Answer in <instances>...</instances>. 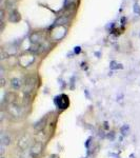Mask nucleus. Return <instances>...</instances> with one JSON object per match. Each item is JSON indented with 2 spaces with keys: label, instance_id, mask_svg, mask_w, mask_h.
<instances>
[{
  "label": "nucleus",
  "instance_id": "obj_1",
  "mask_svg": "<svg viewBox=\"0 0 140 158\" xmlns=\"http://www.w3.org/2000/svg\"><path fill=\"white\" fill-rule=\"evenodd\" d=\"M21 19V16H20L19 12L17 10H13V11L10 13L9 15V21L12 22V23H16L19 20Z\"/></svg>",
  "mask_w": 140,
  "mask_h": 158
},
{
  "label": "nucleus",
  "instance_id": "obj_2",
  "mask_svg": "<svg viewBox=\"0 0 140 158\" xmlns=\"http://www.w3.org/2000/svg\"><path fill=\"white\" fill-rule=\"evenodd\" d=\"M10 140H11V138H10L9 135L2 133V134H1V147H6V146H9L10 142H11Z\"/></svg>",
  "mask_w": 140,
  "mask_h": 158
},
{
  "label": "nucleus",
  "instance_id": "obj_3",
  "mask_svg": "<svg viewBox=\"0 0 140 158\" xmlns=\"http://www.w3.org/2000/svg\"><path fill=\"white\" fill-rule=\"evenodd\" d=\"M41 149H42V144L40 142H36V143L33 146V150H32V153L34 155H38L40 152H41Z\"/></svg>",
  "mask_w": 140,
  "mask_h": 158
},
{
  "label": "nucleus",
  "instance_id": "obj_4",
  "mask_svg": "<svg viewBox=\"0 0 140 158\" xmlns=\"http://www.w3.org/2000/svg\"><path fill=\"white\" fill-rule=\"evenodd\" d=\"M27 144H29V136L22 137V138L20 139V141H19V146L21 147V149H25V148L27 147Z\"/></svg>",
  "mask_w": 140,
  "mask_h": 158
},
{
  "label": "nucleus",
  "instance_id": "obj_5",
  "mask_svg": "<svg viewBox=\"0 0 140 158\" xmlns=\"http://www.w3.org/2000/svg\"><path fill=\"white\" fill-rule=\"evenodd\" d=\"M11 85H12V88L14 89V90H18V89L20 88V85H21V82H20L19 79L14 78V79H12Z\"/></svg>",
  "mask_w": 140,
  "mask_h": 158
},
{
  "label": "nucleus",
  "instance_id": "obj_6",
  "mask_svg": "<svg viewBox=\"0 0 140 158\" xmlns=\"http://www.w3.org/2000/svg\"><path fill=\"white\" fill-rule=\"evenodd\" d=\"M40 39H41V38H40V34H39V33H34V34L31 36V41L34 42L35 44H37V42H39Z\"/></svg>",
  "mask_w": 140,
  "mask_h": 158
},
{
  "label": "nucleus",
  "instance_id": "obj_7",
  "mask_svg": "<svg viewBox=\"0 0 140 158\" xmlns=\"http://www.w3.org/2000/svg\"><path fill=\"white\" fill-rule=\"evenodd\" d=\"M64 23H68V18H67V17H60L59 19H57L55 21L54 25H62Z\"/></svg>",
  "mask_w": 140,
  "mask_h": 158
},
{
  "label": "nucleus",
  "instance_id": "obj_8",
  "mask_svg": "<svg viewBox=\"0 0 140 158\" xmlns=\"http://www.w3.org/2000/svg\"><path fill=\"white\" fill-rule=\"evenodd\" d=\"M45 121H47V117H44V118H43V120L41 119V120H40L39 122H37V123L35 124V129H36V130H40L43 126H44Z\"/></svg>",
  "mask_w": 140,
  "mask_h": 158
},
{
  "label": "nucleus",
  "instance_id": "obj_9",
  "mask_svg": "<svg viewBox=\"0 0 140 158\" xmlns=\"http://www.w3.org/2000/svg\"><path fill=\"white\" fill-rule=\"evenodd\" d=\"M76 2V0H64V7H70Z\"/></svg>",
  "mask_w": 140,
  "mask_h": 158
},
{
  "label": "nucleus",
  "instance_id": "obj_10",
  "mask_svg": "<svg viewBox=\"0 0 140 158\" xmlns=\"http://www.w3.org/2000/svg\"><path fill=\"white\" fill-rule=\"evenodd\" d=\"M134 12L136 13V14H138L140 16V6L138 3H135L134 4Z\"/></svg>",
  "mask_w": 140,
  "mask_h": 158
},
{
  "label": "nucleus",
  "instance_id": "obj_11",
  "mask_svg": "<svg viewBox=\"0 0 140 158\" xmlns=\"http://www.w3.org/2000/svg\"><path fill=\"white\" fill-rule=\"evenodd\" d=\"M119 68V64L116 62V61H112L111 62V69L112 70H115V69H118Z\"/></svg>",
  "mask_w": 140,
  "mask_h": 158
},
{
  "label": "nucleus",
  "instance_id": "obj_12",
  "mask_svg": "<svg viewBox=\"0 0 140 158\" xmlns=\"http://www.w3.org/2000/svg\"><path fill=\"white\" fill-rule=\"evenodd\" d=\"M121 132H122V134H123V135H126V134H128V132H129V127L124 126L123 128L121 129Z\"/></svg>",
  "mask_w": 140,
  "mask_h": 158
},
{
  "label": "nucleus",
  "instance_id": "obj_13",
  "mask_svg": "<svg viewBox=\"0 0 140 158\" xmlns=\"http://www.w3.org/2000/svg\"><path fill=\"white\" fill-rule=\"evenodd\" d=\"M75 53L76 54H78V53H80V47H77V48H75Z\"/></svg>",
  "mask_w": 140,
  "mask_h": 158
},
{
  "label": "nucleus",
  "instance_id": "obj_14",
  "mask_svg": "<svg viewBox=\"0 0 140 158\" xmlns=\"http://www.w3.org/2000/svg\"><path fill=\"white\" fill-rule=\"evenodd\" d=\"M4 85H6V82H4V78H1V85L3 86Z\"/></svg>",
  "mask_w": 140,
  "mask_h": 158
},
{
  "label": "nucleus",
  "instance_id": "obj_15",
  "mask_svg": "<svg viewBox=\"0 0 140 158\" xmlns=\"http://www.w3.org/2000/svg\"><path fill=\"white\" fill-rule=\"evenodd\" d=\"M2 158H4V157H2Z\"/></svg>",
  "mask_w": 140,
  "mask_h": 158
}]
</instances>
